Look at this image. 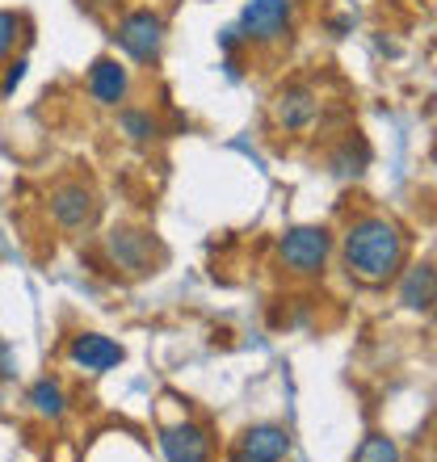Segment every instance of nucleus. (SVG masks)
I'll return each mask as SVG.
<instances>
[{"label": "nucleus", "mask_w": 437, "mask_h": 462, "mask_svg": "<svg viewBox=\"0 0 437 462\" xmlns=\"http://www.w3.org/2000/svg\"><path fill=\"white\" fill-rule=\"evenodd\" d=\"M345 265H349L353 278L370 282V286H383L400 273L404 265V236L391 219H358L345 236Z\"/></svg>", "instance_id": "nucleus-1"}, {"label": "nucleus", "mask_w": 437, "mask_h": 462, "mask_svg": "<svg viewBox=\"0 0 437 462\" xmlns=\"http://www.w3.org/2000/svg\"><path fill=\"white\" fill-rule=\"evenodd\" d=\"M114 38L135 63H152L160 55V42H164V22L152 9H135L118 22Z\"/></svg>", "instance_id": "nucleus-2"}, {"label": "nucleus", "mask_w": 437, "mask_h": 462, "mask_svg": "<svg viewBox=\"0 0 437 462\" xmlns=\"http://www.w3.org/2000/svg\"><path fill=\"white\" fill-rule=\"evenodd\" d=\"M278 253L294 273H320L328 253H332V236H328V227H291L282 236Z\"/></svg>", "instance_id": "nucleus-3"}, {"label": "nucleus", "mask_w": 437, "mask_h": 462, "mask_svg": "<svg viewBox=\"0 0 437 462\" xmlns=\"http://www.w3.org/2000/svg\"><path fill=\"white\" fill-rule=\"evenodd\" d=\"M240 30L248 42H282L291 34V0H253L240 13Z\"/></svg>", "instance_id": "nucleus-4"}, {"label": "nucleus", "mask_w": 437, "mask_h": 462, "mask_svg": "<svg viewBox=\"0 0 437 462\" xmlns=\"http://www.w3.org/2000/svg\"><path fill=\"white\" fill-rule=\"evenodd\" d=\"M51 215L68 231H85L98 219V198H93V189H85V185H60V189L51 194Z\"/></svg>", "instance_id": "nucleus-5"}, {"label": "nucleus", "mask_w": 437, "mask_h": 462, "mask_svg": "<svg viewBox=\"0 0 437 462\" xmlns=\"http://www.w3.org/2000/svg\"><path fill=\"white\" fill-rule=\"evenodd\" d=\"M160 450L169 462H210V438L198 425H172L160 433Z\"/></svg>", "instance_id": "nucleus-6"}, {"label": "nucleus", "mask_w": 437, "mask_h": 462, "mask_svg": "<svg viewBox=\"0 0 437 462\" xmlns=\"http://www.w3.org/2000/svg\"><path fill=\"white\" fill-rule=\"evenodd\" d=\"M72 362L85 365L88 374H106V370H114L122 362V345H114L101 332H80L72 341Z\"/></svg>", "instance_id": "nucleus-7"}, {"label": "nucleus", "mask_w": 437, "mask_h": 462, "mask_svg": "<svg viewBox=\"0 0 437 462\" xmlns=\"http://www.w3.org/2000/svg\"><path fill=\"white\" fill-rule=\"evenodd\" d=\"M88 93H93L101 106H118V101H126V93H131V76H126V68H122L118 60H98L93 72H88Z\"/></svg>", "instance_id": "nucleus-8"}, {"label": "nucleus", "mask_w": 437, "mask_h": 462, "mask_svg": "<svg viewBox=\"0 0 437 462\" xmlns=\"http://www.w3.org/2000/svg\"><path fill=\"white\" fill-rule=\"evenodd\" d=\"M240 450L256 462H282L286 454H291V438H286V429L282 425H256V429L244 433Z\"/></svg>", "instance_id": "nucleus-9"}, {"label": "nucleus", "mask_w": 437, "mask_h": 462, "mask_svg": "<svg viewBox=\"0 0 437 462\" xmlns=\"http://www.w3.org/2000/svg\"><path fill=\"white\" fill-rule=\"evenodd\" d=\"M109 253H114V261L126 269H135V273H144L152 261H147V236L144 231H131V227H122V231H109Z\"/></svg>", "instance_id": "nucleus-10"}, {"label": "nucleus", "mask_w": 437, "mask_h": 462, "mask_svg": "<svg viewBox=\"0 0 437 462\" xmlns=\"http://www.w3.org/2000/svg\"><path fill=\"white\" fill-rule=\"evenodd\" d=\"M311 118H316V97H311L307 88H286V93L278 97V122L282 126L299 131V126H307Z\"/></svg>", "instance_id": "nucleus-11"}, {"label": "nucleus", "mask_w": 437, "mask_h": 462, "mask_svg": "<svg viewBox=\"0 0 437 462\" xmlns=\"http://www.w3.org/2000/svg\"><path fill=\"white\" fill-rule=\"evenodd\" d=\"M404 307H413V311H425L433 303V265H416L408 269V278H404V291H400Z\"/></svg>", "instance_id": "nucleus-12"}, {"label": "nucleus", "mask_w": 437, "mask_h": 462, "mask_svg": "<svg viewBox=\"0 0 437 462\" xmlns=\"http://www.w3.org/2000/svg\"><path fill=\"white\" fill-rule=\"evenodd\" d=\"M353 462H400V446H395L387 433H370V438L358 446Z\"/></svg>", "instance_id": "nucleus-13"}, {"label": "nucleus", "mask_w": 437, "mask_h": 462, "mask_svg": "<svg viewBox=\"0 0 437 462\" xmlns=\"http://www.w3.org/2000/svg\"><path fill=\"white\" fill-rule=\"evenodd\" d=\"M30 403H34L42 416H63V408H68V400H63V387H60V383H51V378L34 383V391H30Z\"/></svg>", "instance_id": "nucleus-14"}, {"label": "nucleus", "mask_w": 437, "mask_h": 462, "mask_svg": "<svg viewBox=\"0 0 437 462\" xmlns=\"http://www.w3.org/2000/svg\"><path fill=\"white\" fill-rule=\"evenodd\" d=\"M118 122H122V131L131 134V139H139V143H144V139H156V122L147 118V114H139V110H122V114H118Z\"/></svg>", "instance_id": "nucleus-15"}, {"label": "nucleus", "mask_w": 437, "mask_h": 462, "mask_svg": "<svg viewBox=\"0 0 437 462\" xmlns=\"http://www.w3.org/2000/svg\"><path fill=\"white\" fill-rule=\"evenodd\" d=\"M17 34H22V17L9 9H0V60L17 47Z\"/></svg>", "instance_id": "nucleus-16"}, {"label": "nucleus", "mask_w": 437, "mask_h": 462, "mask_svg": "<svg viewBox=\"0 0 437 462\" xmlns=\"http://www.w3.org/2000/svg\"><path fill=\"white\" fill-rule=\"evenodd\" d=\"M22 76H25V63L17 60V63H13V68H9V76H5V85H0V93H5V97H9L13 88L22 85Z\"/></svg>", "instance_id": "nucleus-17"}, {"label": "nucleus", "mask_w": 437, "mask_h": 462, "mask_svg": "<svg viewBox=\"0 0 437 462\" xmlns=\"http://www.w3.org/2000/svg\"><path fill=\"white\" fill-rule=\"evenodd\" d=\"M231 462H256V458H248V454L240 450V454H231Z\"/></svg>", "instance_id": "nucleus-18"}]
</instances>
